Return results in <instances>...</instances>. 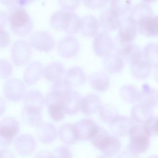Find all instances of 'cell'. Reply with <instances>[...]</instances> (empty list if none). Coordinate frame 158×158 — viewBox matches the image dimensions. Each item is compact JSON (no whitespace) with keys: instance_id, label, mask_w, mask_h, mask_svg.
<instances>
[{"instance_id":"obj_1","label":"cell","mask_w":158,"mask_h":158,"mask_svg":"<svg viewBox=\"0 0 158 158\" xmlns=\"http://www.w3.org/2000/svg\"><path fill=\"white\" fill-rule=\"evenodd\" d=\"M92 144L107 157L116 155L120 150L121 142L118 138L110 136L106 130L99 127L91 139Z\"/></svg>"},{"instance_id":"obj_2","label":"cell","mask_w":158,"mask_h":158,"mask_svg":"<svg viewBox=\"0 0 158 158\" xmlns=\"http://www.w3.org/2000/svg\"><path fill=\"white\" fill-rule=\"evenodd\" d=\"M128 150L136 154L146 152L149 146V136L143 125H134L130 131Z\"/></svg>"},{"instance_id":"obj_3","label":"cell","mask_w":158,"mask_h":158,"mask_svg":"<svg viewBox=\"0 0 158 158\" xmlns=\"http://www.w3.org/2000/svg\"><path fill=\"white\" fill-rule=\"evenodd\" d=\"M9 22L12 30L19 35L25 33L30 28V17L27 11L21 7H15L10 10Z\"/></svg>"},{"instance_id":"obj_4","label":"cell","mask_w":158,"mask_h":158,"mask_svg":"<svg viewBox=\"0 0 158 158\" xmlns=\"http://www.w3.org/2000/svg\"><path fill=\"white\" fill-rule=\"evenodd\" d=\"M78 139L83 141L92 139L99 130V127L91 120L85 119L72 125Z\"/></svg>"},{"instance_id":"obj_5","label":"cell","mask_w":158,"mask_h":158,"mask_svg":"<svg viewBox=\"0 0 158 158\" xmlns=\"http://www.w3.org/2000/svg\"><path fill=\"white\" fill-rule=\"evenodd\" d=\"M137 30L147 36H158V16L151 14L142 17L136 22Z\"/></svg>"},{"instance_id":"obj_6","label":"cell","mask_w":158,"mask_h":158,"mask_svg":"<svg viewBox=\"0 0 158 158\" xmlns=\"http://www.w3.org/2000/svg\"><path fill=\"white\" fill-rule=\"evenodd\" d=\"M19 125L17 122L11 118H6L1 123L0 137L1 146H7L11 143L17 134Z\"/></svg>"},{"instance_id":"obj_7","label":"cell","mask_w":158,"mask_h":158,"mask_svg":"<svg viewBox=\"0 0 158 158\" xmlns=\"http://www.w3.org/2000/svg\"><path fill=\"white\" fill-rule=\"evenodd\" d=\"M118 40L124 42H131L136 34V22L130 17L121 21L118 27Z\"/></svg>"},{"instance_id":"obj_8","label":"cell","mask_w":158,"mask_h":158,"mask_svg":"<svg viewBox=\"0 0 158 158\" xmlns=\"http://www.w3.org/2000/svg\"><path fill=\"white\" fill-rule=\"evenodd\" d=\"M15 148L19 154L23 156H30L35 150L36 142L33 137L23 135L16 139Z\"/></svg>"},{"instance_id":"obj_9","label":"cell","mask_w":158,"mask_h":158,"mask_svg":"<svg viewBox=\"0 0 158 158\" xmlns=\"http://www.w3.org/2000/svg\"><path fill=\"white\" fill-rule=\"evenodd\" d=\"M54 96L57 99H54L55 101L49 104V113L52 119L55 120H60L64 117L65 110L64 99L56 94H54Z\"/></svg>"},{"instance_id":"obj_10","label":"cell","mask_w":158,"mask_h":158,"mask_svg":"<svg viewBox=\"0 0 158 158\" xmlns=\"http://www.w3.org/2000/svg\"><path fill=\"white\" fill-rule=\"evenodd\" d=\"M152 107L141 103L135 106L133 110L134 119L139 123H144L148 119L152 117Z\"/></svg>"},{"instance_id":"obj_11","label":"cell","mask_w":158,"mask_h":158,"mask_svg":"<svg viewBox=\"0 0 158 158\" xmlns=\"http://www.w3.org/2000/svg\"><path fill=\"white\" fill-rule=\"evenodd\" d=\"M118 16L111 9H106L101 15V22L104 28L107 30H114L118 28L120 20L118 19Z\"/></svg>"},{"instance_id":"obj_12","label":"cell","mask_w":158,"mask_h":158,"mask_svg":"<svg viewBox=\"0 0 158 158\" xmlns=\"http://www.w3.org/2000/svg\"><path fill=\"white\" fill-rule=\"evenodd\" d=\"M131 64L132 69H133V73L137 77H138V75H141V78L146 77L151 72V65L146 59L144 55Z\"/></svg>"},{"instance_id":"obj_13","label":"cell","mask_w":158,"mask_h":158,"mask_svg":"<svg viewBox=\"0 0 158 158\" xmlns=\"http://www.w3.org/2000/svg\"><path fill=\"white\" fill-rule=\"evenodd\" d=\"M144 86L145 88H143V93L141 94V103L152 107L158 102V93L148 85H145Z\"/></svg>"},{"instance_id":"obj_14","label":"cell","mask_w":158,"mask_h":158,"mask_svg":"<svg viewBox=\"0 0 158 158\" xmlns=\"http://www.w3.org/2000/svg\"><path fill=\"white\" fill-rule=\"evenodd\" d=\"M133 123L128 119H124L123 120H120V122H116L111 127L112 131L114 133L118 136H125L128 133L132 127H133Z\"/></svg>"},{"instance_id":"obj_15","label":"cell","mask_w":158,"mask_h":158,"mask_svg":"<svg viewBox=\"0 0 158 158\" xmlns=\"http://www.w3.org/2000/svg\"><path fill=\"white\" fill-rule=\"evenodd\" d=\"M59 136L61 140L68 144H72L78 140L72 125L62 127L59 131Z\"/></svg>"},{"instance_id":"obj_16","label":"cell","mask_w":158,"mask_h":158,"mask_svg":"<svg viewBox=\"0 0 158 158\" xmlns=\"http://www.w3.org/2000/svg\"><path fill=\"white\" fill-rule=\"evenodd\" d=\"M144 56L151 66H158V46L156 44H150L145 48Z\"/></svg>"},{"instance_id":"obj_17","label":"cell","mask_w":158,"mask_h":158,"mask_svg":"<svg viewBox=\"0 0 158 158\" xmlns=\"http://www.w3.org/2000/svg\"><path fill=\"white\" fill-rule=\"evenodd\" d=\"M54 158H72V154L67 146H60L56 148L52 153Z\"/></svg>"},{"instance_id":"obj_18","label":"cell","mask_w":158,"mask_h":158,"mask_svg":"<svg viewBox=\"0 0 158 158\" xmlns=\"http://www.w3.org/2000/svg\"><path fill=\"white\" fill-rule=\"evenodd\" d=\"M118 158H139L137 154L130 152L129 150L122 153Z\"/></svg>"},{"instance_id":"obj_19","label":"cell","mask_w":158,"mask_h":158,"mask_svg":"<svg viewBox=\"0 0 158 158\" xmlns=\"http://www.w3.org/2000/svg\"><path fill=\"white\" fill-rule=\"evenodd\" d=\"M34 158H54L52 154L48 152V151H40L38 152Z\"/></svg>"},{"instance_id":"obj_20","label":"cell","mask_w":158,"mask_h":158,"mask_svg":"<svg viewBox=\"0 0 158 158\" xmlns=\"http://www.w3.org/2000/svg\"><path fill=\"white\" fill-rule=\"evenodd\" d=\"M1 158H14V157L13 154L9 150H1Z\"/></svg>"},{"instance_id":"obj_21","label":"cell","mask_w":158,"mask_h":158,"mask_svg":"<svg viewBox=\"0 0 158 158\" xmlns=\"http://www.w3.org/2000/svg\"><path fill=\"white\" fill-rule=\"evenodd\" d=\"M154 76L155 78H156V80L158 81V66L155 67V70H154Z\"/></svg>"},{"instance_id":"obj_22","label":"cell","mask_w":158,"mask_h":158,"mask_svg":"<svg viewBox=\"0 0 158 158\" xmlns=\"http://www.w3.org/2000/svg\"><path fill=\"white\" fill-rule=\"evenodd\" d=\"M149 158H158V155H153L149 157Z\"/></svg>"},{"instance_id":"obj_23","label":"cell","mask_w":158,"mask_h":158,"mask_svg":"<svg viewBox=\"0 0 158 158\" xmlns=\"http://www.w3.org/2000/svg\"><path fill=\"white\" fill-rule=\"evenodd\" d=\"M98 158H109V157H107V156H102L99 157Z\"/></svg>"},{"instance_id":"obj_24","label":"cell","mask_w":158,"mask_h":158,"mask_svg":"<svg viewBox=\"0 0 158 158\" xmlns=\"http://www.w3.org/2000/svg\"><path fill=\"white\" fill-rule=\"evenodd\" d=\"M156 124H157V130H158V117L156 118Z\"/></svg>"}]
</instances>
